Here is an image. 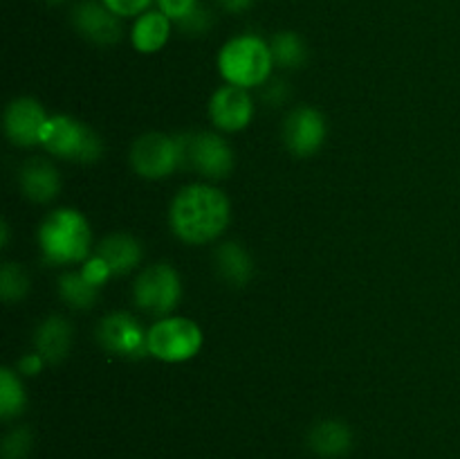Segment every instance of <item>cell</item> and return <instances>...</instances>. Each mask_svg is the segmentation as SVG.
I'll list each match as a JSON object with an SVG mask.
<instances>
[{"instance_id": "6da1fadb", "label": "cell", "mask_w": 460, "mask_h": 459, "mask_svg": "<svg viewBox=\"0 0 460 459\" xmlns=\"http://www.w3.org/2000/svg\"><path fill=\"white\" fill-rule=\"evenodd\" d=\"M171 230L184 243H209L229 223V201L211 184H187L180 189L169 210Z\"/></svg>"}, {"instance_id": "7a4b0ae2", "label": "cell", "mask_w": 460, "mask_h": 459, "mask_svg": "<svg viewBox=\"0 0 460 459\" xmlns=\"http://www.w3.org/2000/svg\"><path fill=\"white\" fill-rule=\"evenodd\" d=\"M39 243L52 264H79L90 255L93 232L81 212L61 207L49 212L39 228Z\"/></svg>"}, {"instance_id": "3957f363", "label": "cell", "mask_w": 460, "mask_h": 459, "mask_svg": "<svg viewBox=\"0 0 460 459\" xmlns=\"http://www.w3.org/2000/svg\"><path fill=\"white\" fill-rule=\"evenodd\" d=\"M274 57L265 39L256 34H241L229 39L218 52V72L227 84L252 88L270 79Z\"/></svg>"}, {"instance_id": "277c9868", "label": "cell", "mask_w": 460, "mask_h": 459, "mask_svg": "<svg viewBox=\"0 0 460 459\" xmlns=\"http://www.w3.org/2000/svg\"><path fill=\"white\" fill-rule=\"evenodd\" d=\"M39 144L52 156L75 162H94L103 151L99 135L67 115L48 117Z\"/></svg>"}, {"instance_id": "5b68a950", "label": "cell", "mask_w": 460, "mask_h": 459, "mask_svg": "<svg viewBox=\"0 0 460 459\" xmlns=\"http://www.w3.org/2000/svg\"><path fill=\"white\" fill-rule=\"evenodd\" d=\"M146 346L162 363H187L202 349V331L189 318H162L146 331Z\"/></svg>"}, {"instance_id": "8992f818", "label": "cell", "mask_w": 460, "mask_h": 459, "mask_svg": "<svg viewBox=\"0 0 460 459\" xmlns=\"http://www.w3.org/2000/svg\"><path fill=\"white\" fill-rule=\"evenodd\" d=\"M182 166H193L207 178H227L234 169V151L216 133L178 135Z\"/></svg>"}, {"instance_id": "52a82bcc", "label": "cell", "mask_w": 460, "mask_h": 459, "mask_svg": "<svg viewBox=\"0 0 460 459\" xmlns=\"http://www.w3.org/2000/svg\"><path fill=\"white\" fill-rule=\"evenodd\" d=\"M135 302L151 315H166L178 306L182 286L175 268L169 264H153L142 270L133 288Z\"/></svg>"}, {"instance_id": "ba28073f", "label": "cell", "mask_w": 460, "mask_h": 459, "mask_svg": "<svg viewBox=\"0 0 460 459\" xmlns=\"http://www.w3.org/2000/svg\"><path fill=\"white\" fill-rule=\"evenodd\" d=\"M130 162L142 178H166L178 166H182L178 138H171L164 133L142 135V138L135 140L133 148H130Z\"/></svg>"}, {"instance_id": "9c48e42d", "label": "cell", "mask_w": 460, "mask_h": 459, "mask_svg": "<svg viewBox=\"0 0 460 459\" xmlns=\"http://www.w3.org/2000/svg\"><path fill=\"white\" fill-rule=\"evenodd\" d=\"M97 340L106 351L124 358H137L148 351L146 333L139 327L137 320L128 313L106 315L97 327Z\"/></svg>"}, {"instance_id": "30bf717a", "label": "cell", "mask_w": 460, "mask_h": 459, "mask_svg": "<svg viewBox=\"0 0 460 459\" xmlns=\"http://www.w3.org/2000/svg\"><path fill=\"white\" fill-rule=\"evenodd\" d=\"M72 25L84 39L97 45H115L124 34L121 18L115 16L102 0H84L72 9Z\"/></svg>"}, {"instance_id": "8fae6325", "label": "cell", "mask_w": 460, "mask_h": 459, "mask_svg": "<svg viewBox=\"0 0 460 459\" xmlns=\"http://www.w3.org/2000/svg\"><path fill=\"white\" fill-rule=\"evenodd\" d=\"M209 117L216 129L227 130V133L245 129L254 117V104L247 94V88L227 84L216 90L209 99Z\"/></svg>"}, {"instance_id": "7c38bea8", "label": "cell", "mask_w": 460, "mask_h": 459, "mask_svg": "<svg viewBox=\"0 0 460 459\" xmlns=\"http://www.w3.org/2000/svg\"><path fill=\"white\" fill-rule=\"evenodd\" d=\"M326 140V120L314 108H296L283 122V142L295 156H313Z\"/></svg>"}, {"instance_id": "4fadbf2b", "label": "cell", "mask_w": 460, "mask_h": 459, "mask_svg": "<svg viewBox=\"0 0 460 459\" xmlns=\"http://www.w3.org/2000/svg\"><path fill=\"white\" fill-rule=\"evenodd\" d=\"M48 122L43 106L31 97H18L4 111V133L18 147H34Z\"/></svg>"}, {"instance_id": "5bb4252c", "label": "cell", "mask_w": 460, "mask_h": 459, "mask_svg": "<svg viewBox=\"0 0 460 459\" xmlns=\"http://www.w3.org/2000/svg\"><path fill=\"white\" fill-rule=\"evenodd\" d=\"M171 32H173V21L162 9H148L135 18L130 27V43L137 52L155 54L169 43Z\"/></svg>"}, {"instance_id": "9a60e30c", "label": "cell", "mask_w": 460, "mask_h": 459, "mask_svg": "<svg viewBox=\"0 0 460 459\" xmlns=\"http://www.w3.org/2000/svg\"><path fill=\"white\" fill-rule=\"evenodd\" d=\"M21 187L30 201L49 202L61 192V176L45 158H34L21 171Z\"/></svg>"}, {"instance_id": "2e32d148", "label": "cell", "mask_w": 460, "mask_h": 459, "mask_svg": "<svg viewBox=\"0 0 460 459\" xmlns=\"http://www.w3.org/2000/svg\"><path fill=\"white\" fill-rule=\"evenodd\" d=\"M308 444L313 453L319 454V457L340 459L349 454L350 448H353V432H350V428L344 421L328 418V421L314 423L308 435Z\"/></svg>"}, {"instance_id": "e0dca14e", "label": "cell", "mask_w": 460, "mask_h": 459, "mask_svg": "<svg viewBox=\"0 0 460 459\" xmlns=\"http://www.w3.org/2000/svg\"><path fill=\"white\" fill-rule=\"evenodd\" d=\"M97 255L106 261L112 274H126L139 264L142 248L128 234H111V237H106L99 243Z\"/></svg>"}, {"instance_id": "ac0fdd59", "label": "cell", "mask_w": 460, "mask_h": 459, "mask_svg": "<svg viewBox=\"0 0 460 459\" xmlns=\"http://www.w3.org/2000/svg\"><path fill=\"white\" fill-rule=\"evenodd\" d=\"M72 345V328L63 318H48L36 331V349L48 363H61Z\"/></svg>"}, {"instance_id": "d6986e66", "label": "cell", "mask_w": 460, "mask_h": 459, "mask_svg": "<svg viewBox=\"0 0 460 459\" xmlns=\"http://www.w3.org/2000/svg\"><path fill=\"white\" fill-rule=\"evenodd\" d=\"M216 266L220 277L232 286H245L254 274V264L247 250L238 243H225L216 250Z\"/></svg>"}, {"instance_id": "ffe728a7", "label": "cell", "mask_w": 460, "mask_h": 459, "mask_svg": "<svg viewBox=\"0 0 460 459\" xmlns=\"http://www.w3.org/2000/svg\"><path fill=\"white\" fill-rule=\"evenodd\" d=\"M58 292H61V297L72 306V309L85 310L90 309V306H94L99 288L93 286L79 270V273H66L58 279Z\"/></svg>"}, {"instance_id": "44dd1931", "label": "cell", "mask_w": 460, "mask_h": 459, "mask_svg": "<svg viewBox=\"0 0 460 459\" xmlns=\"http://www.w3.org/2000/svg\"><path fill=\"white\" fill-rule=\"evenodd\" d=\"M27 396L25 387H22L21 378L12 372V369L4 367L0 372V417L4 421L18 417V414L25 410Z\"/></svg>"}, {"instance_id": "7402d4cb", "label": "cell", "mask_w": 460, "mask_h": 459, "mask_svg": "<svg viewBox=\"0 0 460 459\" xmlns=\"http://www.w3.org/2000/svg\"><path fill=\"white\" fill-rule=\"evenodd\" d=\"M274 63L283 68H299L305 61V45L295 32H279L270 40Z\"/></svg>"}, {"instance_id": "603a6c76", "label": "cell", "mask_w": 460, "mask_h": 459, "mask_svg": "<svg viewBox=\"0 0 460 459\" xmlns=\"http://www.w3.org/2000/svg\"><path fill=\"white\" fill-rule=\"evenodd\" d=\"M30 291V277L18 264H4L0 270V295L4 302H18Z\"/></svg>"}, {"instance_id": "cb8c5ba5", "label": "cell", "mask_w": 460, "mask_h": 459, "mask_svg": "<svg viewBox=\"0 0 460 459\" xmlns=\"http://www.w3.org/2000/svg\"><path fill=\"white\" fill-rule=\"evenodd\" d=\"M34 446V436L27 428H16L3 441V459H27Z\"/></svg>"}, {"instance_id": "d4e9b609", "label": "cell", "mask_w": 460, "mask_h": 459, "mask_svg": "<svg viewBox=\"0 0 460 459\" xmlns=\"http://www.w3.org/2000/svg\"><path fill=\"white\" fill-rule=\"evenodd\" d=\"M178 25L180 30L187 32V34H205V32H209V27L214 25V16H211V12L205 4H196L182 21H178Z\"/></svg>"}, {"instance_id": "484cf974", "label": "cell", "mask_w": 460, "mask_h": 459, "mask_svg": "<svg viewBox=\"0 0 460 459\" xmlns=\"http://www.w3.org/2000/svg\"><path fill=\"white\" fill-rule=\"evenodd\" d=\"M108 9H111L115 16L119 18H137L142 16L144 12L151 9V4L155 0H102Z\"/></svg>"}, {"instance_id": "4316f807", "label": "cell", "mask_w": 460, "mask_h": 459, "mask_svg": "<svg viewBox=\"0 0 460 459\" xmlns=\"http://www.w3.org/2000/svg\"><path fill=\"white\" fill-rule=\"evenodd\" d=\"M81 274H84V277L88 279V282L93 284V286L102 288L103 284L108 282V277H112V270L108 268L106 261H103L102 256H99L97 252H94V255L90 256V259L84 261V268H81Z\"/></svg>"}, {"instance_id": "83f0119b", "label": "cell", "mask_w": 460, "mask_h": 459, "mask_svg": "<svg viewBox=\"0 0 460 459\" xmlns=\"http://www.w3.org/2000/svg\"><path fill=\"white\" fill-rule=\"evenodd\" d=\"M157 9L166 14L171 21H182L189 12H191L196 4H200V0H155Z\"/></svg>"}, {"instance_id": "f1b7e54d", "label": "cell", "mask_w": 460, "mask_h": 459, "mask_svg": "<svg viewBox=\"0 0 460 459\" xmlns=\"http://www.w3.org/2000/svg\"><path fill=\"white\" fill-rule=\"evenodd\" d=\"M43 363L45 358L40 354H27L25 358H21V363H18V369H21L22 374H27V376H34V374H39L40 369H43Z\"/></svg>"}, {"instance_id": "f546056e", "label": "cell", "mask_w": 460, "mask_h": 459, "mask_svg": "<svg viewBox=\"0 0 460 459\" xmlns=\"http://www.w3.org/2000/svg\"><path fill=\"white\" fill-rule=\"evenodd\" d=\"M254 4V0H220V7L227 14H243Z\"/></svg>"}, {"instance_id": "4dcf8cb0", "label": "cell", "mask_w": 460, "mask_h": 459, "mask_svg": "<svg viewBox=\"0 0 460 459\" xmlns=\"http://www.w3.org/2000/svg\"><path fill=\"white\" fill-rule=\"evenodd\" d=\"M281 94H286V88H283V84H274V86H270V90H268L270 102L279 104V102H281Z\"/></svg>"}]
</instances>
